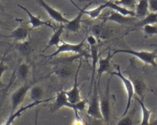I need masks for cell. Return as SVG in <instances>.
<instances>
[{
	"label": "cell",
	"instance_id": "1",
	"mask_svg": "<svg viewBox=\"0 0 157 125\" xmlns=\"http://www.w3.org/2000/svg\"><path fill=\"white\" fill-rule=\"evenodd\" d=\"M53 100L54 102L52 104L50 108V111L52 113L58 111L63 107H68L74 110L75 116L77 119H80V117L78 115V111H83L85 109L86 107V104L87 102L86 99H82L80 101L75 104L71 103L67 100L65 92L63 90H61L56 93V96L54 97Z\"/></svg>",
	"mask_w": 157,
	"mask_h": 125
},
{
	"label": "cell",
	"instance_id": "2",
	"mask_svg": "<svg viewBox=\"0 0 157 125\" xmlns=\"http://www.w3.org/2000/svg\"><path fill=\"white\" fill-rule=\"evenodd\" d=\"M87 33L86 34L85 37L82 40V41L78 44H69L64 42L62 39L61 42L62 43L61 45H59L57 47V50L53 52V53L48 55H44V58H53L59 54L64 53H74V54H80L82 55L83 57H85L86 59V61H88V58H91V54L89 53L88 51L85 50L84 48V44L86 41Z\"/></svg>",
	"mask_w": 157,
	"mask_h": 125
},
{
	"label": "cell",
	"instance_id": "3",
	"mask_svg": "<svg viewBox=\"0 0 157 125\" xmlns=\"http://www.w3.org/2000/svg\"><path fill=\"white\" fill-rule=\"evenodd\" d=\"M126 53L134 56L143 63L157 67L156 59L157 58V48L153 51H137L132 49H118L113 51L112 55L114 56L117 53Z\"/></svg>",
	"mask_w": 157,
	"mask_h": 125
},
{
	"label": "cell",
	"instance_id": "4",
	"mask_svg": "<svg viewBox=\"0 0 157 125\" xmlns=\"http://www.w3.org/2000/svg\"><path fill=\"white\" fill-rule=\"evenodd\" d=\"M55 66L52 71V74L58 77L66 78L71 76L74 72L72 63L74 61L69 59L68 57L58 58L55 61Z\"/></svg>",
	"mask_w": 157,
	"mask_h": 125
},
{
	"label": "cell",
	"instance_id": "5",
	"mask_svg": "<svg viewBox=\"0 0 157 125\" xmlns=\"http://www.w3.org/2000/svg\"><path fill=\"white\" fill-rule=\"evenodd\" d=\"M117 72H115H115H110V74L111 75L117 76L121 80V81L123 84V86H124V88L126 89V93H127V97H128L126 107L125 108V110H124L123 113L122 114V115L121 116V117H122V116H124L129 112V108L131 107V105L132 99L134 96V94L135 92H134V86H133L132 81L130 79L126 78L122 74V72L120 70V66L119 65H117Z\"/></svg>",
	"mask_w": 157,
	"mask_h": 125
},
{
	"label": "cell",
	"instance_id": "6",
	"mask_svg": "<svg viewBox=\"0 0 157 125\" xmlns=\"http://www.w3.org/2000/svg\"><path fill=\"white\" fill-rule=\"evenodd\" d=\"M98 86L97 81L94 80L93 83V96L87 109V114L91 117L97 119H102V116L101 112L99 96L98 94Z\"/></svg>",
	"mask_w": 157,
	"mask_h": 125
},
{
	"label": "cell",
	"instance_id": "7",
	"mask_svg": "<svg viewBox=\"0 0 157 125\" xmlns=\"http://www.w3.org/2000/svg\"><path fill=\"white\" fill-rule=\"evenodd\" d=\"M31 86V84L26 83L12 93L10 96L11 112L10 115L13 113L17 110L20 105L24 101Z\"/></svg>",
	"mask_w": 157,
	"mask_h": 125
},
{
	"label": "cell",
	"instance_id": "8",
	"mask_svg": "<svg viewBox=\"0 0 157 125\" xmlns=\"http://www.w3.org/2000/svg\"><path fill=\"white\" fill-rule=\"evenodd\" d=\"M109 83L110 78L108 80L105 93L103 95H102L101 97L99 96L100 108L102 116V119L107 123H108L110 121L111 114V99L109 90Z\"/></svg>",
	"mask_w": 157,
	"mask_h": 125
},
{
	"label": "cell",
	"instance_id": "9",
	"mask_svg": "<svg viewBox=\"0 0 157 125\" xmlns=\"http://www.w3.org/2000/svg\"><path fill=\"white\" fill-rule=\"evenodd\" d=\"M82 58H80L79 64H78V66L76 70V72H75L74 83L72 88L68 91H64L67 100L72 104H75L82 100V97H81V96L80 94V89H78V81H77L78 72L80 70V67L82 65Z\"/></svg>",
	"mask_w": 157,
	"mask_h": 125
},
{
	"label": "cell",
	"instance_id": "10",
	"mask_svg": "<svg viewBox=\"0 0 157 125\" xmlns=\"http://www.w3.org/2000/svg\"><path fill=\"white\" fill-rule=\"evenodd\" d=\"M36 1L37 3L45 10V12L47 13V14L50 16V17L52 20H55L58 23H59L60 24H65L69 21V20L67 19L63 15L61 12L56 10L53 7H51L50 5L46 3L44 1V0H36Z\"/></svg>",
	"mask_w": 157,
	"mask_h": 125
},
{
	"label": "cell",
	"instance_id": "11",
	"mask_svg": "<svg viewBox=\"0 0 157 125\" xmlns=\"http://www.w3.org/2000/svg\"><path fill=\"white\" fill-rule=\"evenodd\" d=\"M53 99H54V97H52V98L47 99H44V100H42L41 99V100H35V101H33V102L30 103L29 104H28L27 105L21 107L18 110H16L13 113L10 115L9 118H8V119L6 120V122L4 124H6V125L11 124L15 121V119H16L17 118H19L24 112H25L27 110L30 109V108H31L33 107H34L35 106L40 105V104H41L42 103H45V102H47L48 101L52 100H53Z\"/></svg>",
	"mask_w": 157,
	"mask_h": 125
},
{
	"label": "cell",
	"instance_id": "12",
	"mask_svg": "<svg viewBox=\"0 0 157 125\" xmlns=\"http://www.w3.org/2000/svg\"><path fill=\"white\" fill-rule=\"evenodd\" d=\"M31 29L28 28L25 26L21 25L14 29L12 31H11L10 34L9 35H1L0 34V37L4 38H11L13 39L15 42L23 41L27 40L29 32Z\"/></svg>",
	"mask_w": 157,
	"mask_h": 125
},
{
	"label": "cell",
	"instance_id": "13",
	"mask_svg": "<svg viewBox=\"0 0 157 125\" xmlns=\"http://www.w3.org/2000/svg\"><path fill=\"white\" fill-rule=\"evenodd\" d=\"M17 6L22 9L23 11H25L26 14L28 15V18H29V23L31 25V29H35L39 28L42 26H47L50 28H51L53 30H55V29L52 26V25L50 24V21H42L40 18V16H35L28 9H27L26 7L24 6L20 5V4H17Z\"/></svg>",
	"mask_w": 157,
	"mask_h": 125
},
{
	"label": "cell",
	"instance_id": "14",
	"mask_svg": "<svg viewBox=\"0 0 157 125\" xmlns=\"http://www.w3.org/2000/svg\"><path fill=\"white\" fill-rule=\"evenodd\" d=\"M137 17L132 16H125L113 10L110 11V13L108 16L105 17L104 20L113 21L115 23L120 25H129L134 22Z\"/></svg>",
	"mask_w": 157,
	"mask_h": 125
},
{
	"label": "cell",
	"instance_id": "15",
	"mask_svg": "<svg viewBox=\"0 0 157 125\" xmlns=\"http://www.w3.org/2000/svg\"><path fill=\"white\" fill-rule=\"evenodd\" d=\"M113 56L112 54H110V50H109L107 53V55L105 58H102L101 56H99L98 58V68L97 70L98 72V86H99V83H100V78L101 77V75L105 72H108L109 69L110 67L111 59Z\"/></svg>",
	"mask_w": 157,
	"mask_h": 125
},
{
	"label": "cell",
	"instance_id": "16",
	"mask_svg": "<svg viewBox=\"0 0 157 125\" xmlns=\"http://www.w3.org/2000/svg\"><path fill=\"white\" fill-rule=\"evenodd\" d=\"M112 29L109 27L105 26L103 23L94 25L91 28V34L98 40L106 39L112 35Z\"/></svg>",
	"mask_w": 157,
	"mask_h": 125
},
{
	"label": "cell",
	"instance_id": "17",
	"mask_svg": "<svg viewBox=\"0 0 157 125\" xmlns=\"http://www.w3.org/2000/svg\"><path fill=\"white\" fill-rule=\"evenodd\" d=\"M78 9L80 10L78 14L72 20H69L67 23L64 24V29H66L71 32L77 33L81 28V23L82 21V17L84 13L80 8Z\"/></svg>",
	"mask_w": 157,
	"mask_h": 125
},
{
	"label": "cell",
	"instance_id": "18",
	"mask_svg": "<svg viewBox=\"0 0 157 125\" xmlns=\"http://www.w3.org/2000/svg\"><path fill=\"white\" fill-rule=\"evenodd\" d=\"M64 30V24H60V26L56 29L53 30V34H52L50 39L48 41L46 47L42 51L43 52L46 50H47L48 48H50L51 47H53V46H56V47H58V45H59V43L61 41V36L63 33Z\"/></svg>",
	"mask_w": 157,
	"mask_h": 125
},
{
	"label": "cell",
	"instance_id": "19",
	"mask_svg": "<svg viewBox=\"0 0 157 125\" xmlns=\"http://www.w3.org/2000/svg\"><path fill=\"white\" fill-rule=\"evenodd\" d=\"M90 52H91V58L92 59V75L91 78V84H90V93L93 87V83L94 81L95 73L96 70V64L98 61L99 55H98V44L90 46Z\"/></svg>",
	"mask_w": 157,
	"mask_h": 125
},
{
	"label": "cell",
	"instance_id": "20",
	"mask_svg": "<svg viewBox=\"0 0 157 125\" xmlns=\"http://www.w3.org/2000/svg\"><path fill=\"white\" fill-rule=\"evenodd\" d=\"M14 48L19 54L24 56H28L32 51L31 44L27 40L15 42L14 44Z\"/></svg>",
	"mask_w": 157,
	"mask_h": 125
},
{
	"label": "cell",
	"instance_id": "21",
	"mask_svg": "<svg viewBox=\"0 0 157 125\" xmlns=\"http://www.w3.org/2000/svg\"><path fill=\"white\" fill-rule=\"evenodd\" d=\"M134 12L137 18H144L149 12V4L148 0H140L136 4Z\"/></svg>",
	"mask_w": 157,
	"mask_h": 125
},
{
	"label": "cell",
	"instance_id": "22",
	"mask_svg": "<svg viewBox=\"0 0 157 125\" xmlns=\"http://www.w3.org/2000/svg\"><path fill=\"white\" fill-rule=\"evenodd\" d=\"M135 99L138 102L142 110V119L140 124L141 125L150 124V117H151V114L152 113V111L147 108L143 100L137 97H136Z\"/></svg>",
	"mask_w": 157,
	"mask_h": 125
},
{
	"label": "cell",
	"instance_id": "23",
	"mask_svg": "<svg viewBox=\"0 0 157 125\" xmlns=\"http://www.w3.org/2000/svg\"><path fill=\"white\" fill-rule=\"evenodd\" d=\"M107 2V7L110 8L112 10H113L125 16H132V17H136L135 12L134 10L128 9L123 6L118 5L115 3L113 1L109 0Z\"/></svg>",
	"mask_w": 157,
	"mask_h": 125
},
{
	"label": "cell",
	"instance_id": "24",
	"mask_svg": "<svg viewBox=\"0 0 157 125\" xmlns=\"http://www.w3.org/2000/svg\"><path fill=\"white\" fill-rule=\"evenodd\" d=\"M134 86V92L138 95L140 99L144 100L145 93L147 90L145 82L141 78H136L131 80Z\"/></svg>",
	"mask_w": 157,
	"mask_h": 125
},
{
	"label": "cell",
	"instance_id": "25",
	"mask_svg": "<svg viewBox=\"0 0 157 125\" xmlns=\"http://www.w3.org/2000/svg\"><path fill=\"white\" fill-rule=\"evenodd\" d=\"M107 7V2H105L104 4H102L98 6L97 7L91 10H85V9H80V10L83 12V13L88 15L91 18L94 19L99 17L101 12H102V10Z\"/></svg>",
	"mask_w": 157,
	"mask_h": 125
},
{
	"label": "cell",
	"instance_id": "26",
	"mask_svg": "<svg viewBox=\"0 0 157 125\" xmlns=\"http://www.w3.org/2000/svg\"><path fill=\"white\" fill-rule=\"evenodd\" d=\"M29 66L25 63H22L15 69V74L20 80H25L29 74Z\"/></svg>",
	"mask_w": 157,
	"mask_h": 125
},
{
	"label": "cell",
	"instance_id": "27",
	"mask_svg": "<svg viewBox=\"0 0 157 125\" xmlns=\"http://www.w3.org/2000/svg\"><path fill=\"white\" fill-rule=\"evenodd\" d=\"M157 23V12H150L145 17L143 18L136 25L143 26L145 25H155Z\"/></svg>",
	"mask_w": 157,
	"mask_h": 125
},
{
	"label": "cell",
	"instance_id": "28",
	"mask_svg": "<svg viewBox=\"0 0 157 125\" xmlns=\"http://www.w3.org/2000/svg\"><path fill=\"white\" fill-rule=\"evenodd\" d=\"M30 99L33 100H41L43 96V89L40 86H32L29 89Z\"/></svg>",
	"mask_w": 157,
	"mask_h": 125
},
{
	"label": "cell",
	"instance_id": "29",
	"mask_svg": "<svg viewBox=\"0 0 157 125\" xmlns=\"http://www.w3.org/2000/svg\"><path fill=\"white\" fill-rule=\"evenodd\" d=\"M7 51H5L3 56L2 57V58L0 61V89L6 88L7 86V85L4 84L2 81V77L5 72L10 69L9 67V66L5 63V59H6V55L7 54Z\"/></svg>",
	"mask_w": 157,
	"mask_h": 125
},
{
	"label": "cell",
	"instance_id": "30",
	"mask_svg": "<svg viewBox=\"0 0 157 125\" xmlns=\"http://www.w3.org/2000/svg\"><path fill=\"white\" fill-rule=\"evenodd\" d=\"M112 1L115 3L132 10H134L136 6V4L137 3V0H112Z\"/></svg>",
	"mask_w": 157,
	"mask_h": 125
},
{
	"label": "cell",
	"instance_id": "31",
	"mask_svg": "<svg viewBox=\"0 0 157 125\" xmlns=\"http://www.w3.org/2000/svg\"><path fill=\"white\" fill-rule=\"evenodd\" d=\"M134 124L135 123H134V118L132 112L131 113L130 116L128 115V114H126L124 116L121 117L117 123V124L118 125H131Z\"/></svg>",
	"mask_w": 157,
	"mask_h": 125
},
{
	"label": "cell",
	"instance_id": "32",
	"mask_svg": "<svg viewBox=\"0 0 157 125\" xmlns=\"http://www.w3.org/2000/svg\"><path fill=\"white\" fill-rule=\"evenodd\" d=\"M144 33L147 36H153L157 34V26L155 25H145L142 26Z\"/></svg>",
	"mask_w": 157,
	"mask_h": 125
},
{
	"label": "cell",
	"instance_id": "33",
	"mask_svg": "<svg viewBox=\"0 0 157 125\" xmlns=\"http://www.w3.org/2000/svg\"><path fill=\"white\" fill-rule=\"evenodd\" d=\"M86 41L87 42V43L88 44V45L90 46H92V45H94L98 44V39L92 34L89 35V36L86 35Z\"/></svg>",
	"mask_w": 157,
	"mask_h": 125
},
{
	"label": "cell",
	"instance_id": "34",
	"mask_svg": "<svg viewBox=\"0 0 157 125\" xmlns=\"http://www.w3.org/2000/svg\"><path fill=\"white\" fill-rule=\"evenodd\" d=\"M150 12H157V0H148Z\"/></svg>",
	"mask_w": 157,
	"mask_h": 125
},
{
	"label": "cell",
	"instance_id": "35",
	"mask_svg": "<svg viewBox=\"0 0 157 125\" xmlns=\"http://www.w3.org/2000/svg\"><path fill=\"white\" fill-rule=\"evenodd\" d=\"M15 72H13V74H12V78H11L10 81V82L9 83V85H7V86L6 88H3V89H0V98H1V97H2V96L4 95V94L5 91H6V90L9 88V86L11 85V83H12V81H13V79L14 77H15Z\"/></svg>",
	"mask_w": 157,
	"mask_h": 125
},
{
	"label": "cell",
	"instance_id": "36",
	"mask_svg": "<svg viewBox=\"0 0 157 125\" xmlns=\"http://www.w3.org/2000/svg\"><path fill=\"white\" fill-rule=\"evenodd\" d=\"M0 12H5V10H4V7L3 6L2 2H1V1L0 0Z\"/></svg>",
	"mask_w": 157,
	"mask_h": 125
},
{
	"label": "cell",
	"instance_id": "37",
	"mask_svg": "<svg viewBox=\"0 0 157 125\" xmlns=\"http://www.w3.org/2000/svg\"><path fill=\"white\" fill-rule=\"evenodd\" d=\"M153 124H157V116H156V119H155V120L154 121V122L152 123Z\"/></svg>",
	"mask_w": 157,
	"mask_h": 125
},
{
	"label": "cell",
	"instance_id": "38",
	"mask_svg": "<svg viewBox=\"0 0 157 125\" xmlns=\"http://www.w3.org/2000/svg\"><path fill=\"white\" fill-rule=\"evenodd\" d=\"M4 23V22L3 21H2L1 20H0V25H1L2 24H3Z\"/></svg>",
	"mask_w": 157,
	"mask_h": 125
},
{
	"label": "cell",
	"instance_id": "39",
	"mask_svg": "<svg viewBox=\"0 0 157 125\" xmlns=\"http://www.w3.org/2000/svg\"><path fill=\"white\" fill-rule=\"evenodd\" d=\"M110 1H112V0H110Z\"/></svg>",
	"mask_w": 157,
	"mask_h": 125
}]
</instances>
